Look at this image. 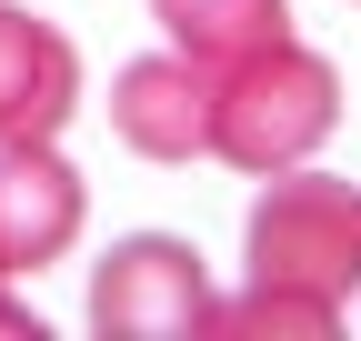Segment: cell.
<instances>
[{"label": "cell", "mask_w": 361, "mask_h": 341, "mask_svg": "<svg viewBox=\"0 0 361 341\" xmlns=\"http://www.w3.org/2000/svg\"><path fill=\"white\" fill-rule=\"evenodd\" d=\"M201 331H241V341H261V331H311V341H331V331H341V302H311V291L251 281L241 302H211V321H201Z\"/></svg>", "instance_id": "ba28073f"}, {"label": "cell", "mask_w": 361, "mask_h": 341, "mask_svg": "<svg viewBox=\"0 0 361 341\" xmlns=\"http://www.w3.org/2000/svg\"><path fill=\"white\" fill-rule=\"evenodd\" d=\"M71 111H80V51L20 0H0V141H61Z\"/></svg>", "instance_id": "8992f818"}, {"label": "cell", "mask_w": 361, "mask_h": 341, "mask_svg": "<svg viewBox=\"0 0 361 341\" xmlns=\"http://www.w3.org/2000/svg\"><path fill=\"white\" fill-rule=\"evenodd\" d=\"M251 281L311 291V302H351L361 281V191L331 170H271V191L251 201Z\"/></svg>", "instance_id": "7a4b0ae2"}, {"label": "cell", "mask_w": 361, "mask_h": 341, "mask_svg": "<svg viewBox=\"0 0 361 341\" xmlns=\"http://www.w3.org/2000/svg\"><path fill=\"white\" fill-rule=\"evenodd\" d=\"M80 170L51 141H0V281L51 271L61 251L80 241Z\"/></svg>", "instance_id": "277c9868"}, {"label": "cell", "mask_w": 361, "mask_h": 341, "mask_svg": "<svg viewBox=\"0 0 361 341\" xmlns=\"http://www.w3.org/2000/svg\"><path fill=\"white\" fill-rule=\"evenodd\" d=\"M0 331H11V341L30 331V341H40V321H30V302H11V291H0Z\"/></svg>", "instance_id": "9c48e42d"}, {"label": "cell", "mask_w": 361, "mask_h": 341, "mask_svg": "<svg viewBox=\"0 0 361 341\" xmlns=\"http://www.w3.org/2000/svg\"><path fill=\"white\" fill-rule=\"evenodd\" d=\"M111 131L141 151V161H201L211 151V70L180 61V51L130 61L111 80Z\"/></svg>", "instance_id": "5b68a950"}, {"label": "cell", "mask_w": 361, "mask_h": 341, "mask_svg": "<svg viewBox=\"0 0 361 341\" xmlns=\"http://www.w3.org/2000/svg\"><path fill=\"white\" fill-rule=\"evenodd\" d=\"M331 120H341V70L322 51H301L291 30L241 51L231 70H211V161L251 170V181L311 161L331 141Z\"/></svg>", "instance_id": "6da1fadb"}, {"label": "cell", "mask_w": 361, "mask_h": 341, "mask_svg": "<svg viewBox=\"0 0 361 341\" xmlns=\"http://www.w3.org/2000/svg\"><path fill=\"white\" fill-rule=\"evenodd\" d=\"M151 20L171 30V51L201 61V70H231L241 51H261V40L291 30L281 0H151Z\"/></svg>", "instance_id": "52a82bcc"}, {"label": "cell", "mask_w": 361, "mask_h": 341, "mask_svg": "<svg viewBox=\"0 0 361 341\" xmlns=\"http://www.w3.org/2000/svg\"><path fill=\"white\" fill-rule=\"evenodd\" d=\"M201 321H211V271L191 241L130 231L101 251V271H90V331L101 341H180Z\"/></svg>", "instance_id": "3957f363"}]
</instances>
